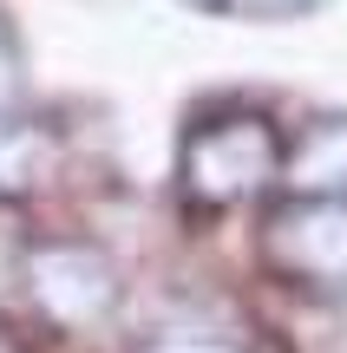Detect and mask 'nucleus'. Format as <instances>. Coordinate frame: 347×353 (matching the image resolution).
<instances>
[{
	"mask_svg": "<svg viewBox=\"0 0 347 353\" xmlns=\"http://www.w3.org/2000/svg\"><path fill=\"white\" fill-rule=\"evenodd\" d=\"M282 164V144L262 118H217L197 125L184 144V190L197 203H236Z\"/></svg>",
	"mask_w": 347,
	"mask_h": 353,
	"instance_id": "1",
	"label": "nucleus"
},
{
	"mask_svg": "<svg viewBox=\"0 0 347 353\" xmlns=\"http://www.w3.org/2000/svg\"><path fill=\"white\" fill-rule=\"evenodd\" d=\"M269 262L308 288H347V203L308 196L269 223Z\"/></svg>",
	"mask_w": 347,
	"mask_h": 353,
	"instance_id": "2",
	"label": "nucleus"
},
{
	"mask_svg": "<svg viewBox=\"0 0 347 353\" xmlns=\"http://www.w3.org/2000/svg\"><path fill=\"white\" fill-rule=\"evenodd\" d=\"M33 288L66 321H92L112 301V275H105V262L92 249H39L33 255Z\"/></svg>",
	"mask_w": 347,
	"mask_h": 353,
	"instance_id": "3",
	"label": "nucleus"
},
{
	"mask_svg": "<svg viewBox=\"0 0 347 353\" xmlns=\"http://www.w3.org/2000/svg\"><path fill=\"white\" fill-rule=\"evenodd\" d=\"M288 183L347 203V118H321L315 131H301V144L288 151Z\"/></svg>",
	"mask_w": 347,
	"mask_h": 353,
	"instance_id": "4",
	"label": "nucleus"
},
{
	"mask_svg": "<svg viewBox=\"0 0 347 353\" xmlns=\"http://www.w3.org/2000/svg\"><path fill=\"white\" fill-rule=\"evenodd\" d=\"M144 353H256V334L230 314H170L151 327Z\"/></svg>",
	"mask_w": 347,
	"mask_h": 353,
	"instance_id": "5",
	"label": "nucleus"
},
{
	"mask_svg": "<svg viewBox=\"0 0 347 353\" xmlns=\"http://www.w3.org/2000/svg\"><path fill=\"white\" fill-rule=\"evenodd\" d=\"M20 99V46H13V33H7V20H0V112Z\"/></svg>",
	"mask_w": 347,
	"mask_h": 353,
	"instance_id": "6",
	"label": "nucleus"
},
{
	"mask_svg": "<svg viewBox=\"0 0 347 353\" xmlns=\"http://www.w3.org/2000/svg\"><path fill=\"white\" fill-rule=\"evenodd\" d=\"M223 13H295V7H315V0H210Z\"/></svg>",
	"mask_w": 347,
	"mask_h": 353,
	"instance_id": "7",
	"label": "nucleus"
}]
</instances>
